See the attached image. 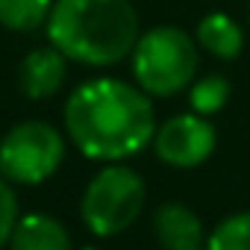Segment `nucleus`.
<instances>
[{"mask_svg":"<svg viewBox=\"0 0 250 250\" xmlns=\"http://www.w3.org/2000/svg\"><path fill=\"white\" fill-rule=\"evenodd\" d=\"M68 142L91 162H124L153 145V97L136 83L94 77L80 83L62 109Z\"/></svg>","mask_w":250,"mask_h":250,"instance_id":"obj_1","label":"nucleus"},{"mask_svg":"<svg viewBox=\"0 0 250 250\" xmlns=\"http://www.w3.org/2000/svg\"><path fill=\"white\" fill-rule=\"evenodd\" d=\"M44 33L68 62L112 68L133 56L142 24L133 0H56Z\"/></svg>","mask_w":250,"mask_h":250,"instance_id":"obj_2","label":"nucleus"},{"mask_svg":"<svg viewBox=\"0 0 250 250\" xmlns=\"http://www.w3.org/2000/svg\"><path fill=\"white\" fill-rule=\"evenodd\" d=\"M197 39L177 24H156L145 30L130 56L133 83L153 100L188 91L197 80Z\"/></svg>","mask_w":250,"mask_h":250,"instance_id":"obj_3","label":"nucleus"},{"mask_svg":"<svg viewBox=\"0 0 250 250\" xmlns=\"http://www.w3.org/2000/svg\"><path fill=\"white\" fill-rule=\"evenodd\" d=\"M147 186L145 177L130 165H103L85 186L80 200L83 224L97 238H115L127 232L145 212Z\"/></svg>","mask_w":250,"mask_h":250,"instance_id":"obj_4","label":"nucleus"},{"mask_svg":"<svg viewBox=\"0 0 250 250\" xmlns=\"http://www.w3.org/2000/svg\"><path fill=\"white\" fill-rule=\"evenodd\" d=\"M68 136L50 121H21L0 139V177L12 186L47 183L65 162Z\"/></svg>","mask_w":250,"mask_h":250,"instance_id":"obj_5","label":"nucleus"},{"mask_svg":"<svg viewBox=\"0 0 250 250\" xmlns=\"http://www.w3.org/2000/svg\"><path fill=\"white\" fill-rule=\"evenodd\" d=\"M153 153L162 165L177 168V171H194L218 147V130L215 124L197 112H180L162 121L153 136Z\"/></svg>","mask_w":250,"mask_h":250,"instance_id":"obj_6","label":"nucleus"},{"mask_svg":"<svg viewBox=\"0 0 250 250\" xmlns=\"http://www.w3.org/2000/svg\"><path fill=\"white\" fill-rule=\"evenodd\" d=\"M150 229L162 250H206L209 241V229L203 227L200 215L180 200L159 203L150 218Z\"/></svg>","mask_w":250,"mask_h":250,"instance_id":"obj_7","label":"nucleus"},{"mask_svg":"<svg viewBox=\"0 0 250 250\" xmlns=\"http://www.w3.org/2000/svg\"><path fill=\"white\" fill-rule=\"evenodd\" d=\"M68 77V59L47 42L44 47H33L18 65V88L30 100H50L59 94Z\"/></svg>","mask_w":250,"mask_h":250,"instance_id":"obj_8","label":"nucleus"},{"mask_svg":"<svg viewBox=\"0 0 250 250\" xmlns=\"http://www.w3.org/2000/svg\"><path fill=\"white\" fill-rule=\"evenodd\" d=\"M9 250H74L65 224L47 212H24L15 224Z\"/></svg>","mask_w":250,"mask_h":250,"instance_id":"obj_9","label":"nucleus"},{"mask_svg":"<svg viewBox=\"0 0 250 250\" xmlns=\"http://www.w3.org/2000/svg\"><path fill=\"white\" fill-rule=\"evenodd\" d=\"M197 47L221 62H235L244 53V30L227 12H209L194 27Z\"/></svg>","mask_w":250,"mask_h":250,"instance_id":"obj_10","label":"nucleus"},{"mask_svg":"<svg viewBox=\"0 0 250 250\" xmlns=\"http://www.w3.org/2000/svg\"><path fill=\"white\" fill-rule=\"evenodd\" d=\"M56 0H0V27L9 33H39L47 27Z\"/></svg>","mask_w":250,"mask_h":250,"instance_id":"obj_11","label":"nucleus"},{"mask_svg":"<svg viewBox=\"0 0 250 250\" xmlns=\"http://www.w3.org/2000/svg\"><path fill=\"white\" fill-rule=\"evenodd\" d=\"M229 94H232V83L224 74H203L188 88V106H191V112L212 118L229 103Z\"/></svg>","mask_w":250,"mask_h":250,"instance_id":"obj_12","label":"nucleus"},{"mask_svg":"<svg viewBox=\"0 0 250 250\" xmlns=\"http://www.w3.org/2000/svg\"><path fill=\"white\" fill-rule=\"evenodd\" d=\"M206 250H250V209L221 218L209 229Z\"/></svg>","mask_w":250,"mask_h":250,"instance_id":"obj_13","label":"nucleus"},{"mask_svg":"<svg viewBox=\"0 0 250 250\" xmlns=\"http://www.w3.org/2000/svg\"><path fill=\"white\" fill-rule=\"evenodd\" d=\"M18 218H21V206H18L15 186H12L9 180L0 177V250L9 247Z\"/></svg>","mask_w":250,"mask_h":250,"instance_id":"obj_14","label":"nucleus"},{"mask_svg":"<svg viewBox=\"0 0 250 250\" xmlns=\"http://www.w3.org/2000/svg\"><path fill=\"white\" fill-rule=\"evenodd\" d=\"M77 250H103V247H97V244H85V247H77Z\"/></svg>","mask_w":250,"mask_h":250,"instance_id":"obj_15","label":"nucleus"},{"mask_svg":"<svg viewBox=\"0 0 250 250\" xmlns=\"http://www.w3.org/2000/svg\"><path fill=\"white\" fill-rule=\"evenodd\" d=\"M247 24H250V9H247Z\"/></svg>","mask_w":250,"mask_h":250,"instance_id":"obj_16","label":"nucleus"}]
</instances>
